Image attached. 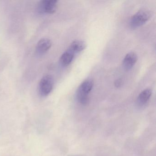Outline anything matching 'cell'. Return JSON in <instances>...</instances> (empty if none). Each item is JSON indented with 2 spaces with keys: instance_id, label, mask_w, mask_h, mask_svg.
I'll return each instance as SVG.
<instances>
[{
  "instance_id": "cell-9",
  "label": "cell",
  "mask_w": 156,
  "mask_h": 156,
  "mask_svg": "<svg viewBox=\"0 0 156 156\" xmlns=\"http://www.w3.org/2000/svg\"><path fill=\"white\" fill-rule=\"evenodd\" d=\"M86 47V44L84 41L81 40H75L71 43L69 48L75 53H77L83 51Z\"/></svg>"
},
{
  "instance_id": "cell-10",
  "label": "cell",
  "mask_w": 156,
  "mask_h": 156,
  "mask_svg": "<svg viewBox=\"0 0 156 156\" xmlns=\"http://www.w3.org/2000/svg\"><path fill=\"white\" fill-rule=\"evenodd\" d=\"M122 80L120 79H118L117 80H115V87H120L121 85H122Z\"/></svg>"
},
{
  "instance_id": "cell-3",
  "label": "cell",
  "mask_w": 156,
  "mask_h": 156,
  "mask_svg": "<svg viewBox=\"0 0 156 156\" xmlns=\"http://www.w3.org/2000/svg\"><path fill=\"white\" fill-rule=\"evenodd\" d=\"M54 79L52 76L47 75L42 78L39 83V93L43 97L48 96L54 87Z\"/></svg>"
},
{
  "instance_id": "cell-1",
  "label": "cell",
  "mask_w": 156,
  "mask_h": 156,
  "mask_svg": "<svg viewBox=\"0 0 156 156\" xmlns=\"http://www.w3.org/2000/svg\"><path fill=\"white\" fill-rule=\"evenodd\" d=\"M94 86L92 79H87L80 84L76 91V97L77 101L82 105H86L89 100V95Z\"/></svg>"
},
{
  "instance_id": "cell-6",
  "label": "cell",
  "mask_w": 156,
  "mask_h": 156,
  "mask_svg": "<svg viewBox=\"0 0 156 156\" xmlns=\"http://www.w3.org/2000/svg\"><path fill=\"white\" fill-rule=\"evenodd\" d=\"M137 55L134 52H130L126 55L122 62V65L125 70H129L133 68L137 61Z\"/></svg>"
},
{
  "instance_id": "cell-4",
  "label": "cell",
  "mask_w": 156,
  "mask_h": 156,
  "mask_svg": "<svg viewBox=\"0 0 156 156\" xmlns=\"http://www.w3.org/2000/svg\"><path fill=\"white\" fill-rule=\"evenodd\" d=\"M58 2L55 0H44L40 2L39 9L44 13L53 14L57 10Z\"/></svg>"
},
{
  "instance_id": "cell-8",
  "label": "cell",
  "mask_w": 156,
  "mask_h": 156,
  "mask_svg": "<svg viewBox=\"0 0 156 156\" xmlns=\"http://www.w3.org/2000/svg\"><path fill=\"white\" fill-rule=\"evenodd\" d=\"M75 53L73 51L68 48L62 55L60 58V62L62 66H67L73 62L75 57Z\"/></svg>"
},
{
  "instance_id": "cell-5",
  "label": "cell",
  "mask_w": 156,
  "mask_h": 156,
  "mask_svg": "<svg viewBox=\"0 0 156 156\" xmlns=\"http://www.w3.org/2000/svg\"><path fill=\"white\" fill-rule=\"evenodd\" d=\"M152 94L150 88H147L140 92L136 99V105L139 108L144 107L148 102Z\"/></svg>"
},
{
  "instance_id": "cell-2",
  "label": "cell",
  "mask_w": 156,
  "mask_h": 156,
  "mask_svg": "<svg viewBox=\"0 0 156 156\" xmlns=\"http://www.w3.org/2000/svg\"><path fill=\"white\" fill-rule=\"evenodd\" d=\"M151 12L147 9H142L136 12L130 19L129 25L133 29L144 25L151 17Z\"/></svg>"
},
{
  "instance_id": "cell-7",
  "label": "cell",
  "mask_w": 156,
  "mask_h": 156,
  "mask_svg": "<svg viewBox=\"0 0 156 156\" xmlns=\"http://www.w3.org/2000/svg\"><path fill=\"white\" fill-rule=\"evenodd\" d=\"M52 46V42L50 39L47 38L41 39L37 43L36 51L39 54H43L49 51Z\"/></svg>"
}]
</instances>
